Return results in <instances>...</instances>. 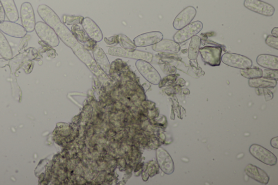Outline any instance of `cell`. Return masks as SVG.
I'll return each instance as SVG.
<instances>
[{
	"instance_id": "obj_1",
	"label": "cell",
	"mask_w": 278,
	"mask_h": 185,
	"mask_svg": "<svg viewBox=\"0 0 278 185\" xmlns=\"http://www.w3.org/2000/svg\"><path fill=\"white\" fill-rule=\"evenodd\" d=\"M35 31L38 37L52 47L59 45V39L53 28L44 22L39 21L35 24Z\"/></svg>"
},
{
	"instance_id": "obj_2",
	"label": "cell",
	"mask_w": 278,
	"mask_h": 185,
	"mask_svg": "<svg viewBox=\"0 0 278 185\" xmlns=\"http://www.w3.org/2000/svg\"><path fill=\"white\" fill-rule=\"evenodd\" d=\"M221 61L229 67L241 70L250 68L253 65L251 59L234 53H225L221 57Z\"/></svg>"
},
{
	"instance_id": "obj_3",
	"label": "cell",
	"mask_w": 278,
	"mask_h": 185,
	"mask_svg": "<svg viewBox=\"0 0 278 185\" xmlns=\"http://www.w3.org/2000/svg\"><path fill=\"white\" fill-rule=\"evenodd\" d=\"M109 55L113 56L126 57L137 60H143L148 62L152 61L153 56L152 54L149 52L137 51H129L123 48L118 47H111L109 48Z\"/></svg>"
},
{
	"instance_id": "obj_4",
	"label": "cell",
	"mask_w": 278,
	"mask_h": 185,
	"mask_svg": "<svg viewBox=\"0 0 278 185\" xmlns=\"http://www.w3.org/2000/svg\"><path fill=\"white\" fill-rule=\"evenodd\" d=\"M203 27V25L201 21H196L190 23L182 29L178 30L173 36L174 41L178 44L183 43L200 32Z\"/></svg>"
},
{
	"instance_id": "obj_5",
	"label": "cell",
	"mask_w": 278,
	"mask_h": 185,
	"mask_svg": "<svg viewBox=\"0 0 278 185\" xmlns=\"http://www.w3.org/2000/svg\"><path fill=\"white\" fill-rule=\"evenodd\" d=\"M200 53L203 61L211 67L220 66L221 63L222 49L219 46H207L200 48Z\"/></svg>"
},
{
	"instance_id": "obj_6",
	"label": "cell",
	"mask_w": 278,
	"mask_h": 185,
	"mask_svg": "<svg viewBox=\"0 0 278 185\" xmlns=\"http://www.w3.org/2000/svg\"><path fill=\"white\" fill-rule=\"evenodd\" d=\"M136 67L139 73L148 82L153 85H158L160 82L161 77L152 65L143 60H138L136 62Z\"/></svg>"
},
{
	"instance_id": "obj_7",
	"label": "cell",
	"mask_w": 278,
	"mask_h": 185,
	"mask_svg": "<svg viewBox=\"0 0 278 185\" xmlns=\"http://www.w3.org/2000/svg\"><path fill=\"white\" fill-rule=\"evenodd\" d=\"M249 152L254 158H255L264 164L269 166H275L277 163L276 155L267 148L257 144L251 146Z\"/></svg>"
},
{
	"instance_id": "obj_8",
	"label": "cell",
	"mask_w": 278,
	"mask_h": 185,
	"mask_svg": "<svg viewBox=\"0 0 278 185\" xmlns=\"http://www.w3.org/2000/svg\"><path fill=\"white\" fill-rule=\"evenodd\" d=\"M20 15L22 26L27 32H33L35 30L36 22L32 4L28 2L23 3L21 7Z\"/></svg>"
},
{
	"instance_id": "obj_9",
	"label": "cell",
	"mask_w": 278,
	"mask_h": 185,
	"mask_svg": "<svg viewBox=\"0 0 278 185\" xmlns=\"http://www.w3.org/2000/svg\"><path fill=\"white\" fill-rule=\"evenodd\" d=\"M244 6L251 11L266 16H273L275 13L273 5L261 0H245Z\"/></svg>"
},
{
	"instance_id": "obj_10",
	"label": "cell",
	"mask_w": 278,
	"mask_h": 185,
	"mask_svg": "<svg viewBox=\"0 0 278 185\" xmlns=\"http://www.w3.org/2000/svg\"><path fill=\"white\" fill-rule=\"evenodd\" d=\"M197 10L193 6H188L184 8L175 18L173 26L176 30H180L189 25L195 17Z\"/></svg>"
},
{
	"instance_id": "obj_11",
	"label": "cell",
	"mask_w": 278,
	"mask_h": 185,
	"mask_svg": "<svg viewBox=\"0 0 278 185\" xmlns=\"http://www.w3.org/2000/svg\"><path fill=\"white\" fill-rule=\"evenodd\" d=\"M156 156L157 162L162 171L166 175H171L174 171V164L170 154L164 149L159 148L157 149Z\"/></svg>"
},
{
	"instance_id": "obj_12",
	"label": "cell",
	"mask_w": 278,
	"mask_h": 185,
	"mask_svg": "<svg viewBox=\"0 0 278 185\" xmlns=\"http://www.w3.org/2000/svg\"><path fill=\"white\" fill-rule=\"evenodd\" d=\"M0 31L10 37L16 38H23L27 33L26 29L20 24L10 21H4L0 23Z\"/></svg>"
},
{
	"instance_id": "obj_13",
	"label": "cell",
	"mask_w": 278,
	"mask_h": 185,
	"mask_svg": "<svg viewBox=\"0 0 278 185\" xmlns=\"http://www.w3.org/2000/svg\"><path fill=\"white\" fill-rule=\"evenodd\" d=\"M37 12L42 20L48 26L54 28L62 23L58 15L46 4L38 6Z\"/></svg>"
},
{
	"instance_id": "obj_14",
	"label": "cell",
	"mask_w": 278,
	"mask_h": 185,
	"mask_svg": "<svg viewBox=\"0 0 278 185\" xmlns=\"http://www.w3.org/2000/svg\"><path fill=\"white\" fill-rule=\"evenodd\" d=\"M163 39V34L158 31L150 32L139 35L134 39L138 47H144L153 45Z\"/></svg>"
},
{
	"instance_id": "obj_15",
	"label": "cell",
	"mask_w": 278,
	"mask_h": 185,
	"mask_svg": "<svg viewBox=\"0 0 278 185\" xmlns=\"http://www.w3.org/2000/svg\"><path fill=\"white\" fill-rule=\"evenodd\" d=\"M82 27L89 37L97 43L102 40L103 36L101 29L91 18L86 17L84 18L82 23Z\"/></svg>"
},
{
	"instance_id": "obj_16",
	"label": "cell",
	"mask_w": 278,
	"mask_h": 185,
	"mask_svg": "<svg viewBox=\"0 0 278 185\" xmlns=\"http://www.w3.org/2000/svg\"><path fill=\"white\" fill-rule=\"evenodd\" d=\"M245 172L248 177L259 183L267 185L270 182V178L267 173L255 165H248Z\"/></svg>"
},
{
	"instance_id": "obj_17",
	"label": "cell",
	"mask_w": 278,
	"mask_h": 185,
	"mask_svg": "<svg viewBox=\"0 0 278 185\" xmlns=\"http://www.w3.org/2000/svg\"><path fill=\"white\" fill-rule=\"evenodd\" d=\"M155 52L162 53H177L180 50V46L176 41L168 39H162L159 43L152 45Z\"/></svg>"
},
{
	"instance_id": "obj_18",
	"label": "cell",
	"mask_w": 278,
	"mask_h": 185,
	"mask_svg": "<svg viewBox=\"0 0 278 185\" xmlns=\"http://www.w3.org/2000/svg\"><path fill=\"white\" fill-rule=\"evenodd\" d=\"M7 19L11 22L19 20V15L14 0H0Z\"/></svg>"
},
{
	"instance_id": "obj_19",
	"label": "cell",
	"mask_w": 278,
	"mask_h": 185,
	"mask_svg": "<svg viewBox=\"0 0 278 185\" xmlns=\"http://www.w3.org/2000/svg\"><path fill=\"white\" fill-rule=\"evenodd\" d=\"M93 56L96 63L105 73L109 74L111 65L104 50L100 47H95L93 50Z\"/></svg>"
},
{
	"instance_id": "obj_20",
	"label": "cell",
	"mask_w": 278,
	"mask_h": 185,
	"mask_svg": "<svg viewBox=\"0 0 278 185\" xmlns=\"http://www.w3.org/2000/svg\"><path fill=\"white\" fill-rule=\"evenodd\" d=\"M257 64L261 67L267 69L278 70V56L263 54L257 58Z\"/></svg>"
},
{
	"instance_id": "obj_21",
	"label": "cell",
	"mask_w": 278,
	"mask_h": 185,
	"mask_svg": "<svg viewBox=\"0 0 278 185\" xmlns=\"http://www.w3.org/2000/svg\"><path fill=\"white\" fill-rule=\"evenodd\" d=\"M249 85L254 88H275L277 85V81L269 80L261 77L259 79L249 80Z\"/></svg>"
},
{
	"instance_id": "obj_22",
	"label": "cell",
	"mask_w": 278,
	"mask_h": 185,
	"mask_svg": "<svg viewBox=\"0 0 278 185\" xmlns=\"http://www.w3.org/2000/svg\"><path fill=\"white\" fill-rule=\"evenodd\" d=\"M201 44V39L198 36H193L191 38V41L188 50V58L191 61H195L197 59L199 49Z\"/></svg>"
},
{
	"instance_id": "obj_23",
	"label": "cell",
	"mask_w": 278,
	"mask_h": 185,
	"mask_svg": "<svg viewBox=\"0 0 278 185\" xmlns=\"http://www.w3.org/2000/svg\"><path fill=\"white\" fill-rule=\"evenodd\" d=\"M0 56L7 60L13 58V51L9 42L1 32H0Z\"/></svg>"
},
{
	"instance_id": "obj_24",
	"label": "cell",
	"mask_w": 278,
	"mask_h": 185,
	"mask_svg": "<svg viewBox=\"0 0 278 185\" xmlns=\"http://www.w3.org/2000/svg\"><path fill=\"white\" fill-rule=\"evenodd\" d=\"M71 32L75 39L83 43V45L88 44L92 40L89 37L85 31L77 25H74L72 26Z\"/></svg>"
},
{
	"instance_id": "obj_25",
	"label": "cell",
	"mask_w": 278,
	"mask_h": 185,
	"mask_svg": "<svg viewBox=\"0 0 278 185\" xmlns=\"http://www.w3.org/2000/svg\"><path fill=\"white\" fill-rule=\"evenodd\" d=\"M241 75L249 80L259 79V78L262 77L263 70L259 68H252L251 67L249 69L241 70Z\"/></svg>"
},
{
	"instance_id": "obj_26",
	"label": "cell",
	"mask_w": 278,
	"mask_h": 185,
	"mask_svg": "<svg viewBox=\"0 0 278 185\" xmlns=\"http://www.w3.org/2000/svg\"><path fill=\"white\" fill-rule=\"evenodd\" d=\"M119 43L123 49L129 51H134L136 50L137 46H136L134 41H132L126 35L121 34L118 35Z\"/></svg>"
},
{
	"instance_id": "obj_27",
	"label": "cell",
	"mask_w": 278,
	"mask_h": 185,
	"mask_svg": "<svg viewBox=\"0 0 278 185\" xmlns=\"http://www.w3.org/2000/svg\"><path fill=\"white\" fill-rule=\"evenodd\" d=\"M84 18L82 16L64 15L63 16V23L67 24L68 25L82 24Z\"/></svg>"
},
{
	"instance_id": "obj_28",
	"label": "cell",
	"mask_w": 278,
	"mask_h": 185,
	"mask_svg": "<svg viewBox=\"0 0 278 185\" xmlns=\"http://www.w3.org/2000/svg\"><path fill=\"white\" fill-rule=\"evenodd\" d=\"M179 75H171L164 78L162 81L161 80L159 83V87L161 88L165 86L173 85L176 82Z\"/></svg>"
},
{
	"instance_id": "obj_29",
	"label": "cell",
	"mask_w": 278,
	"mask_h": 185,
	"mask_svg": "<svg viewBox=\"0 0 278 185\" xmlns=\"http://www.w3.org/2000/svg\"><path fill=\"white\" fill-rule=\"evenodd\" d=\"M262 77L265 79L272 80H278V70H271L266 69L263 71Z\"/></svg>"
},
{
	"instance_id": "obj_30",
	"label": "cell",
	"mask_w": 278,
	"mask_h": 185,
	"mask_svg": "<svg viewBox=\"0 0 278 185\" xmlns=\"http://www.w3.org/2000/svg\"><path fill=\"white\" fill-rule=\"evenodd\" d=\"M265 43L269 46L277 50H278V38L273 35H269L265 40Z\"/></svg>"
},
{
	"instance_id": "obj_31",
	"label": "cell",
	"mask_w": 278,
	"mask_h": 185,
	"mask_svg": "<svg viewBox=\"0 0 278 185\" xmlns=\"http://www.w3.org/2000/svg\"><path fill=\"white\" fill-rule=\"evenodd\" d=\"M105 43L110 45H117L119 43V37L118 35H115L113 37L110 38H105Z\"/></svg>"
},
{
	"instance_id": "obj_32",
	"label": "cell",
	"mask_w": 278,
	"mask_h": 185,
	"mask_svg": "<svg viewBox=\"0 0 278 185\" xmlns=\"http://www.w3.org/2000/svg\"><path fill=\"white\" fill-rule=\"evenodd\" d=\"M263 93L265 95V98L266 101H269L273 99L274 98V93L272 92L269 88H264L263 89Z\"/></svg>"
},
{
	"instance_id": "obj_33",
	"label": "cell",
	"mask_w": 278,
	"mask_h": 185,
	"mask_svg": "<svg viewBox=\"0 0 278 185\" xmlns=\"http://www.w3.org/2000/svg\"><path fill=\"white\" fill-rule=\"evenodd\" d=\"M5 14L3 6L0 2V23L5 21Z\"/></svg>"
},
{
	"instance_id": "obj_34",
	"label": "cell",
	"mask_w": 278,
	"mask_h": 185,
	"mask_svg": "<svg viewBox=\"0 0 278 185\" xmlns=\"http://www.w3.org/2000/svg\"><path fill=\"white\" fill-rule=\"evenodd\" d=\"M271 145L272 147L278 149V137H275L271 140Z\"/></svg>"
},
{
	"instance_id": "obj_35",
	"label": "cell",
	"mask_w": 278,
	"mask_h": 185,
	"mask_svg": "<svg viewBox=\"0 0 278 185\" xmlns=\"http://www.w3.org/2000/svg\"><path fill=\"white\" fill-rule=\"evenodd\" d=\"M186 82L183 79H177L176 82H175V85L183 87L185 85Z\"/></svg>"
},
{
	"instance_id": "obj_36",
	"label": "cell",
	"mask_w": 278,
	"mask_h": 185,
	"mask_svg": "<svg viewBox=\"0 0 278 185\" xmlns=\"http://www.w3.org/2000/svg\"><path fill=\"white\" fill-rule=\"evenodd\" d=\"M272 34H273L274 37L278 38V28L275 27L272 31Z\"/></svg>"
}]
</instances>
